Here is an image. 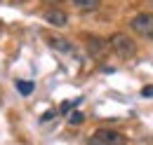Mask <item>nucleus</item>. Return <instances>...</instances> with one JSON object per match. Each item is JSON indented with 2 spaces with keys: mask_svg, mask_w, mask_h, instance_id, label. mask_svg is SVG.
<instances>
[{
  "mask_svg": "<svg viewBox=\"0 0 153 145\" xmlns=\"http://www.w3.org/2000/svg\"><path fill=\"white\" fill-rule=\"evenodd\" d=\"M108 47H111V52L115 56H120L125 61L137 54V42L130 35H125V33H113V35L108 37Z\"/></svg>",
  "mask_w": 153,
  "mask_h": 145,
  "instance_id": "obj_1",
  "label": "nucleus"
},
{
  "mask_svg": "<svg viewBox=\"0 0 153 145\" xmlns=\"http://www.w3.org/2000/svg\"><path fill=\"white\" fill-rule=\"evenodd\" d=\"M92 145H127L125 133L115 131V129H97L90 138Z\"/></svg>",
  "mask_w": 153,
  "mask_h": 145,
  "instance_id": "obj_2",
  "label": "nucleus"
},
{
  "mask_svg": "<svg viewBox=\"0 0 153 145\" xmlns=\"http://www.w3.org/2000/svg\"><path fill=\"white\" fill-rule=\"evenodd\" d=\"M130 28H132L137 35L153 40V14L151 12H139V14H134V17L130 19Z\"/></svg>",
  "mask_w": 153,
  "mask_h": 145,
  "instance_id": "obj_3",
  "label": "nucleus"
},
{
  "mask_svg": "<svg viewBox=\"0 0 153 145\" xmlns=\"http://www.w3.org/2000/svg\"><path fill=\"white\" fill-rule=\"evenodd\" d=\"M108 40H104V37L99 35H87V52L92 59H104V56L108 54Z\"/></svg>",
  "mask_w": 153,
  "mask_h": 145,
  "instance_id": "obj_4",
  "label": "nucleus"
},
{
  "mask_svg": "<svg viewBox=\"0 0 153 145\" xmlns=\"http://www.w3.org/2000/svg\"><path fill=\"white\" fill-rule=\"evenodd\" d=\"M45 42L52 47V49H57L61 54H71L73 52V45H71V40L64 35H59V33H50V35H45Z\"/></svg>",
  "mask_w": 153,
  "mask_h": 145,
  "instance_id": "obj_5",
  "label": "nucleus"
},
{
  "mask_svg": "<svg viewBox=\"0 0 153 145\" xmlns=\"http://www.w3.org/2000/svg\"><path fill=\"white\" fill-rule=\"evenodd\" d=\"M42 19H45L50 26H54V28H64V26L68 23V14H66L64 10H59V7H50V10H45Z\"/></svg>",
  "mask_w": 153,
  "mask_h": 145,
  "instance_id": "obj_6",
  "label": "nucleus"
},
{
  "mask_svg": "<svg viewBox=\"0 0 153 145\" xmlns=\"http://www.w3.org/2000/svg\"><path fill=\"white\" fill-rule=\"evenodd\" d=\"M71 2H73V7L78 12H94L101 5V0H71Z\"/></svg>",
  "mask_w": 153,
  "mask_h": 145,
  "instance_id": "obj_7",
  "label": "nucleus"
},
{
  "mask_svg": "<svg viewBox=\"0 0 153 145\" xmlns=\"http://www.w3.org/2000/svg\"><path fill=\"white\" fill-rule=\"evenodd\" d=\"M14 87H17V91H19L21 96H31L33 89H36V84H33V82H26V80H17Z\"/></svg>",
  "mask_w": 153,
  "mask_h": 145,
  "instance_id": "obj_8",
  "label": "nucleus"
},
{
  "mask_svg": "<svg viewBox=\"0 0 153 145\" xmlns=\"http://www.w3.org/2000/svg\"><path fill=\"white\" fill-rule=\"evenodd\" d=\"M68 122H71L73 127H78V124H82V122H85V115H82V112H73V115L68 117Z\"/></svg>",
  "mask_w": 153,
  "mask_h": 145,
  "instance_id": "obj_9",
  "label": "nucleus"
},
{
  "mask_svg": "<svg viewBox=\"0 0 153 145\" xmlns=\"http://www.w3.org/2000/svg\"><path fill=\"white\" fill-rule=\"evenodd\" d=\"M141 96H144V98H153V84L144 87V89H141Z\"/></svg>",
  "mask_w": 153,
  "mask_h": 145,
  "instance_id": "obj_10",
  "label": "nucleus"
},
{
  "mask_svg": "<svg viewBox=\"0 0 153 145\" xmlns=\"http://www.w3.org/2000/svg\"><path fill=\"white\" fill-rule=\"evenodd\" d=\"M52 117H54V110H47V112H45V115L40 117V122H50Z\"/></svg>",
  "mask_w": 153,
  "mask_h": 145,
  "instance_id": "obj_11",
  "label": "nucleus"
},
{
  "mask_svg": "<svg viewBox=\"0 0 153 145\" xmlns=\"http://www.w3.org/2000/svg\"><path fill=\"white\" fill-rule=\"evenodd\" d=\"M71 105H73V103H68V101H66V103H61V112H64V115H66V112H68V110H71Z\"/></svg>",
  "mask_w": 153,
  "mask_h": 145,
  "instance_id": "obj_12",
  "label": "nucleus"
},
{
  "mask_svg": "<svg viewBox=\"0 0 153 145\" xmlns=\"http://www.w3.org/2000/svg\"><path fill=\"white\" fill-rule=\"evenodd\" d=\"M149 5H151V10H153V0H149Z\"/></svg>",
  "mask_w": 153,
  "mask_h": 145,
  "instance_id": "obj_13",
  "label": "nucleus"
},
{
  "mask_svg": "<svg viewBox=\"0 0 153 145\" xmlns=\"http://www.w3.org/2000/svg\"><path fill=\"white\" fill-rule=\"evenodd\" d=\"M0 33H2V23H0Z\"/></svg>",
  "mask_w": 153,
  "mask_h": 145,
  "instance_id": "obj_14",
  "label": "nucleus"
}]
</instances>
